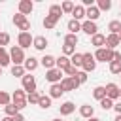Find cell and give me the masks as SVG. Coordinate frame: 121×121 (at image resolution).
I'll list each match as a JSON object with an SVG mask.
<instances>
[{"label": "cell", "mask_w": 121, "mask_h": 121, "mask_svg": "<svg viewBox=\"0 0 121 121\" xmlns=\"http://www.w3.org/2000/svg\"><path fill=\"white\" fill-rule=\"evenodd\" d=\"M11 102L15 104V108H17L19 112H21V110H25V108H26V104H28V102H26V93H25L23 89H15V91H13V95H11Z\"/></svg>", "instance_id": "6da1fadb"}, {"label": "cell", "mask_w": 121, "mask_h": 121, "mask_svg": "<svg viewBox=\"0 0 121 121\" xmlns=\"http://www.w3.org/2000/svg\"><path fill=\"white\" fill-rule=\"evenodd\" d=\"M25 51L19 47V45H13L11 49H9V60L13 62V66H23V62H25Z\"/></svg>", "instance_id": "7a4b0ae2"}, {"label": "cell", "mask_w": 121, "mask_h": 121, "mask_svg": "<svg viewBox=\"0 0 121 121\" xmlns=\"http://www.w3.org/2000/svg\"><path fill=\"white\" fill-rule=\"evenodd\" d=\"M95 60L96 62H112L113 60V51L112 49H106V47H100V49H96V53H95Z\"/></svg>", "instance_id": "3957f363"}, {"label": "cell", "mask_w": 121, "mask_h": 121, "mask_svg": "<svg viewBox=\"0 0 121 121\" xmlns=\"http://www.w3.org/2000/svg\"><path fill=\"white\" fill-rule=\"evenodd\" d=\"M13 25L19 26L21 32H28V30H30V21H26V17H25L23 13H15V15H13Z\"/></svg>", "instance_id": "277c9868"}, {"label": "cell", "mask_w": 121, "mask_h": 121, "mask_svg": "<svg viewBox=\"0 0 121 121\" xmlns=\"http://www.w3.org/2000/svg\"><path fill=\"white\" fill-rule=\"evenodd\" d=\"M81 68H83V72H93L95 68H96V60H95V55H91V53H83V62H81Z\"/></svg>", "instance_id": "5b68a950"}, {"label": "cell", "mask_w": 121, "mask_h": 121, "mask_svg": "<svg viewBox=\"0 0 121 121\" xmlns=\"http://www.w3.org/2000/svg\"><path fill=\"white\" fill-rule=\"evenodd\" d=\"M32 34L30 32H19V36H17V43H19V47L25 51L26 47H30L32 45Z\"/></svg>", "instance_id": "8992f818"}, {"label": "cell", "mask_w": 121, "mask_h": 121, "mask_svg": "<svg viewBox=\"0 0 121 121\" xmlns=\"http://www.w3.org/2000/svg\"><path fill=\"white\" fill-rule=\"evenodd\" d=\"M21 79H23V91L25 93H34L36 91V79H34V76L25 74Z\"/></svg>", "instance_id": "52a82bcc"}, {"label": "cell", "mask_w": 121, "mask_h": 121, "mask_svg": "<svg viewBox=\"0 0 121 121\" xmlns=\"http://www.w3.org/2000/svg\"><path fill=\"white\" fill-rule=\"evenodd\" d=\"M60 87H62L64 93H66V91H76V89L79 87V81L76 79V76H74V78H62V79H60Z\"/></svg>", "instance_id": "ba28073f"}, {"label": "cell", "mask_w": 121, "mask_h": 121, "mask_svg": "<svg viewBox=\"0 0 121 121\" xmlns=\"http://www.w3.org/2000/svg\"><path fill=\"white\" fill-rule=\"evenodd\" d=\"M45 79L53 85V83H60L62 79V72L59 68H51V70H45Z\"/></svg>", "instance_id": "9c48e42d"}, {"label": "cell", "mask_w": 121, "mask_h": 121, "mask_svg": "<svg viewBox=\"0 0 121 121\" xmlns=\"http://www.w3.org/2000/svg\"><path fill=\"white\" fill-rule=\"evenodd\" d=\"M104 89H106V98H110V100L119 98V85L117 83H108Z\"/></svg>", "instance_id": "30bf717a"}, {"label": "cell", "mask_w": 121, "mask_h": 121, "mask_svg": "<svg viewBox=\"0 0 121 121\" xmlns=\"http://www.w3.org/2000/svg\"><path fill=\"white\" fill-rule=\"evenodd\" d=\"M38 66H40V60H38V59H34V57H28V59H25V62H23V68H25V72H26V74L34 72Z\"/></svg>", "instance_id": "8fae6325"}, {"label": "cell", "mask_w": 121, "mask_h": 121, "mask_svg": "<svg viewBox=\"0 0 121 121\" xmlns=\"http://www.w3.org/2000/svg\"><path fill=\"white\" fill-rule=\"evenodd\" d=\"M81 30H83L85 34H89V36H95V34L98 32V26H96V23H93V21H83V23H81Z\"/></svg>", "instance_id": "7c38bea8"}, {"label": "cell", "mask_w": 121, "mask_h": 121, "mask_svg": "<svg viewBox=\"0 0 121 121\" xmlns=\"http://www.w3.org/2000/svg\"><path fill=\"white\" fill-rule=\"evenodd\" d=\"M34 9V4H32V0H21L19 2V13H23L25 17L30 13Z\"/></svg>", "instance_id": "4fadbf2b"}, {"label": "cell", "mask_w": 121, "mask_h": 121, "mask_svg": "<svg viewBox=\"0 0 121 121\" xmlns=\"http://www.w3.org/2000/svg\"><path fill=\"white\" fill-rule=\"evenodd\" d=\"M91 45H95L96 49L104 47V45H106V36H104V34H100V32H96L95 36H91Z\"/></svg>", "instance_id": "5bb4252c"}, {"label": "cell", "mask_w": 121, "mask_h": 121, "mask_svg": "<svg viewBox=\"0 0 121 121\" xmlns=\"http://www.w3.org/2000/svg\"><path fill=\"white\" fill-rule=\"evenodd\" d=\"M119 43H121V42H119V36H117V34H108V36H106V49L115 51V47H117Z\"/></svg>", "instance_id": "9a60e30c"}, {"label": "cell", "mask_w": 121, "mask_h": 121, "mask_svg": "<svg viewBox=\"0 0 121 121\" xmlns=\"http://www.w3.org/2000/svg\"><path fill=\"white\" fill-rule=\"evenodd\" d=\"M59 110H60V115H70V113L76 112V104L70 102V100H66V102H62V104L59 106Z\"/></svg>", "instance_id": "2e32d148"}, {"label": "cell", "mask_w": 121, "mask_h": 121, "mask_svg": "<svg viewBox=\"0 0 121 121\" xmlns=\"http://www.w3.org/2000/svg\"><path fill=\"white\" fill-rule=\"evenodd\" d=\"M32 47L38 49V51H43V49L47 47V38H45V36H36V38L32 40Z\"/></svg>", "instance_id": "e0dca14e"}, {"label": "cell", "mask_w": 121, "mask_h": 121, "mask_svg": "<svg viewBox=\"0 0 121 121\" xmlns=\"http://www.w3.org/2000/svg\"><path fill=\"white\" fill-rule=\"evenodd\" d=\"M64 95V91H62V87H60V83H53L51 87H49V98L53 100V98H60Z\"/></svg>", "instance_id": "ac0fdd59"}, {"label": "cell", "mask_w": 121, "mask_h": 121, "mask_svg": "<svg viewBox=\"0 0 121 121\" xmlns=\"http://www.w3.org/2000/svg\"><path fill=\"white\" fill-rule=\"evenodd\" d=\"M79 115L85 119H91V117H95V108L91 104H83V106H79Z\"/></svg>", "instance_id": "d6986e66"}, {"label": "cell", "mask_w": 121, "mask_h": 121, "mask_svg": "<svg viewBox=\"0 0 121 121\" xmlns=\"http://www.w3.org/2000/svg\"><path fill=\"white\" fill-rule=\"evenodd\" d=\"M85 17H87V21H96L98 17H100V11H98V8L96 6H91V8H87L85 9Z\"/></svg>", "instance_id": "ffe728a7"}, {"label": "cell", "mask_w": 121, "mask_h": 121, "mask_svg": "<svg viewBox=\"0 0 121 121\" xmlns=\"http://www.w3.org/2000/svg\"><path fill=\"white\" fill-rule=\"evenodd\" d=\"M40 64H42L45 70L55 68V57H53V55H43V57L40 59Z\"/></svg>", "instance_id": "44dd1931"}, {"label": "cell", "mask_w": 121, "mask_h": 121, "mask_svg": "<svg viewBox=\"0 0 121 121\" xmlns=\"http://www.w3.org/2000/svg\"><path fill=\"white\" fill-rule=\"evenodd\" d=\"M68 66H70V59H68V57L60 55L59 59H55V68H59L60 72H62V70H66Z\"/></svg>", "instance_id": "7402d4cb"}, {"label": "cell", "mask_w": 121, "mask_h": 121, "mask_svg": "<svg viewBox=\"0 0 121 121\" xmlns=\"http://www.w3.org/2000/svg\"><path fill=\"white\" fill-rule=\"evenodd\" d=\"M72 17H74V21H81V19L85 17V8H83L81 4L74 6V9H72Z\"/></svg>", "instance_id": "603a6c76"}, {"label": "cell", "mask_w": 121, "mask_h": 121, "mask_svg": "<svg viewBox=\"0 0 121 121\" xmlns=\"http://www.w3.org/2000/svg\"><path fill=\"white\" fill-rule=\"evenodd\" d=\"M11 60H9V51H6V47H0V66H8Z\"/></svg>", "instance_id": "cb8c5ba5"}, {"label": "cell", "mask_w": 121, "mask_h": 121, "mask_svg": "<svg viewBox=\"0 0 121 121\" xmlns=\"http://www.w3.org/2000/svg\"><path fill=\"white\" fill-rule=\"evenodd\" d=\"M57 23H59V19H57V17H51V15H45V19H43V26H45L47 30L55 28Z\"/></svg>", "instance_id": "d4e9b609"}, {"label": "cell", "mask_w": 121, "mask_h": 121, "mask_svg": "<svg viewBox=\"0 0 121 121\" xmlns=\"http://www.w3.org/2000/svg\"><path fill=\"white\" fill-rule=\"evenodd\" d=\"M68 30H70V34H76V36H78V32L81 30V23L70 19V21H68Z\"/></svg>", "instance_id": "484cf974"}, {"label": "cell", "mask_w": 121, "mask_h": 121, "mask_svg": "<svg viewBox=\"0 0 121 121\" xmlns=\"http://www.w3.org/2000/svg\"><path fill=\"white\" fill-rule=\"evenodd\" d=\"M81 62H83V53H74V55L70 57V64H72V66L79 68V66H81Z\"/></svg>", "instance_id": "4316f807"}, {"label": "cell", "mask_w": 121, "mask_h": 121, "mask_svg": "<svg viewBox=\"0 0 121 121\" xmlns=\"http://www.w3.org/2000/svg\"><path fill=\"white\" fill-rule=\"evenodd\" d=\"M93 96H95V98H96V100L100 102L102 98H106V89H104L102 85H98V87H95V89H93Z\"/></svg>", "instance_id": "83f0119b"}, {"label": "cell", "mask_w": 121, "mask_h": 121, "mask_svg": "<svg viewBox=\"0 0 121 121\" xmlns=\"http://www.w3.org/2000/svg\"><path fill=\"white\" fill-rule=\"evenodd\" d=\"M49 15L60 19V17H62V9H60V6H59V4H53V6L49 8Z\"/></svg>", "instance_id": "f1b7e54d"}, {"label": "cell", "mask_w": 121, "mask_h": 121, "mask_svg": "<svg viewBox=\"0 0 121 121\" xmlns=\"http://www.w3.org/2000/svg\"><path fill=\"white\" fill-rule=\"evenodd\" d=\"M108 30H110V34H119V30H121V21H110Z\"/></svg>", "instance_id": "f546056e"}, {"label": "cell", "mask_w": 121, "mask_h": 121, "mask_svg": "<svg viewBox=\"0 0 121 121\" xmlns=\"http://www.w3.org/2000/svg\"><path fill=\"white\" fill-rule=\"evenodd\" d=\"M96 8H98V11H108L112 8V0H98Z\"/></svg>", "instance_id": "4dcf8cb0"}, {"label": "cell", "mask_w": 121, "mask_h": 121, "mask_svg": "<svg viewBox=\"0 0 121 121\" xmlns=\"http://www.w3.org/2000/svg\"><path fill=\"white\" fill-rule=\"evenodd\" d=\"M40 93L38 91H34V93H26V102L28 104H38V100H40Z\"/></svg>", "instance_id": "1f68e13d"}, {"label": "cell", "mask_w": 121, "mask_h": 121, "mask_svg": "<svg viewBox=\"0 0 121 121\" xmlns=\"http://www.w3.org/2000/svg\"><path fill=\"white\" fill-rule=\"evenodd\" d=\"M4 112H6V115L8 117H13V115H17L19 113V110L15 108V104L11 102V104H8V106H4Z\"/></svg>", "instance_id": "d6a6232c"}, {"label": "cell", "mask_w": 121, "mask_h": 121, "mask_svg": "<svg viewBox=\"0 0 121 121\" xmlns=\"http://www.w3.org/2000/svg\"><path fill=\"white\" fill-rule=\"evenodd\" d=\"M11 104V95L6 91H0V106H8Z\"/></svg>", "instance_id": "836d02e7"}, {"label": "cell", "mask_w": 121, "mask_h": 121, "mask_svg": "<svg viewBox=\"0 0 121 121\" xmlns=\"http://www.w3.org/2000/svg\"><path fill=\"white\" fill-rule=\"evenodd\" d=\"M38 106H40L42 110H47V108L51 106V98H49V96H43V95H42V96H40V100H38Z\"/></svg>", "instance_id": "e575fe53"}, {"label": "cell", "mask_w": 121, "mask_h": 121, "mask_svg": "<svg viewBox=\"0 0 121 121\" xmlns=\"http://www.w3.org/2000/svg\"><path fill=\"white\" fill-rule=\"evenodd\" d=\"M74 2H70V0H66V2H62L60 4V9H62V13H72V9H74Z\"/></svg>", "instance_id": "d590c367"}, {"label": "cell", "mask_w": 121, "mask_h": 121, "mask_svg": "<svg viewBox=\"0 0 121 121\" xmlns=\"http://www.w3.org/2000/svg\"><path fill=\"white\" fill-rule=\"evenodd\" d=\"M64 43H66V45H74V47H76V43H78V36L68 32V34L64 36Z\"/></svg>", "instance_id": "8d00e7d4"}, {"label": "cell", "mask_w": 121, "mask_h": 121, "mask_svg": "<svg viewBox=\"0 0 121 121\" xmlns=\"http://www.w3.org/2000/svg\"><path fill=\"white\" fill-rule=\"evenodd\" d=\"M26 72H25V68L23 66H11V76H15V78H23Z\"/></svg>", "instance_id": "74e56055"}, {"label": "cell", "mask_w": 121, "mask_h": 121, "mask_svg": "<svg viewBox=\"0 0 121 121\" xmlns=\"http://www.w3.org/2000/svg\"><path fill=\"white\" fill-rule=\"evenodd\" d=\"M110 72L112 74H121V62L119 60H112L110 62Z\"/></svg>", "instance_id": "f35d334b"}, {"label": "cell", "mask_w": 121, "mask_h": 121, "mask_svg": "<svg viewBox=\"0 0 121 121\" xmlns=\"http://www.w3.org/2000/svg\"><path fill=\"white\" fill-rule=\"evenodd\" d=\"M74 53H76V47H74V45H66V43L62 45V55H64V57H72Z\"/></svg>", "instance_id": "ab89813d"}, {"label": "cell", "mask_w": 121, "mask_h": 121, "mask_svg": "<svg viewBox=\"0 0 121 121\" xmlns=\"http://www.w3.org/2000/svg\"><path fill=\"white\" fill-rule=\"evenodd\" d=\"M100 106H102L104 112H106V110H112V108H113V100H110V98H102V100H100Z\"/></svg>", "instance_id": "60d3db41"}, {"label": "cell", "mask_w": 121, "mask_h": 121, "mask_svg": "<svg viewBox=\"0 0 121 121\" xmlns=\"http://www.w3.org/2000/svg\"><path fill=\"white\" fill-rule=\"evenodd\" d=\"M87 78H89V76H87V72H83V70H78V74H76V79L79 81V85H81V83H85V81H87Z\"/></svg>", "instance_id": "b9f144b4"}, {"label": "cell", "mask_w": 121, "mask_h": 121, "mask_svg": "<svg viewBox=\"0 0 121 121\" xmlns=\"http://www.w3.org/2000/svg\"><path fill=\"white\" fill-rule=\"evenodd\" d=\"M8 43H9V34L8 32H0V47H4Z\"/></svg>", "instance_id": "7bdbcfd3"}, {"label": "cell", "mask_w": 121, "mask_h": 121, "mask_svg": "<svg viewBox=\"0 0 121 121\" xmlns=\"http://www.w3.org/2000/svg\"><path fill=\"white\" fill-rule=\"evenodd\" d=\"M64 74H66V78H74V76H76V74H78V68H76V66H72V64H70V66H68V68H66V70H64Z\"/></svg>", "instance_id": "ee69618b"}, {"label": "cell", "mask_w": 121, "mask_h": 121, "mask_svg": "<svg viewBox=\"0 0 121 121\" xmlns=\"http://www.w3.org/2000/svg\"><path fill=\"white\" fill-rule=\"evenodd\" d=\"M113 110H115V113H117V115H121V102L113 104Z\"/></svg>", "instance_id": "f6af8a7d"}, {"label": "cell", "mask_w": 121, "mask_h": 121, "mask_svg": "<svg viewBox=\"0 0 121 121\" xmlns=\"http://www.w3.org/2000/svg\"><path fill=\"white\" fill-rule=\"evenodd\" d=\"M13 121H25V115L23 113H17V115H13Z\"/></svg>", "instance_id": "bcb514c9"}, {"label": "cell", "mask_w": 121, "mask_h": 121, "mask_svg": "<svg viewBox=\"0 0 121 121\" xmlns=\"http://www.w3.org/2000/svg\"><path fill=\"white\" fill-rule=\"evenodd\" d=\"M113 60H119L121 62V53L119 51H113Z\"/></svg>", "instance_id": "7dc6e473"}, {"label": "cell", "mask_w": 121, "mask_h": 121, "mask_svg": "<svg viewBox=\"0 0 121 121\" xmlns=\"http://www.w3.org/2000/svg\"><path fill=\"white\" fill-rule=\"evenodd\" d=\"M2 121H13V117H8V115H6V117H4Z\"/></svg>", "instance_id": "c3c4849f"}, {"label": "cell", "mask_w": 121, "mask_h": 121, "mask_svg": "<svg viewBox=\"0 0 121 121\" xmlns=\"http://www.w3.org/2000/svg\"><path fill=\"white\" fill-rule=\"evenodd\" d=\"M87 121H100L98 117H91V119H87Z\"/></svg>", "instance_id": "681fc988"}, {"label": "cell", "mask_w": 121, "mask_h": 121, "mask_svg": "<svg viewBox=\"0 0 121 121\" xmlns=\"http://www.w3.org/2000/svg\"><path fill=\"white\" fill-rule=\"evenodd\" d=\"M113 121H121V115H115V119Z\"/></svg>", "instance_id": "f907efd6"}, {"label": "cell", "mask_w": 121, "mask_h": 121, "mask_svg": "<svg viewBox=\"0 0 121 121\" xmlns=\"http://www.w3.org/2000/svg\"><path fill=\"white\" fill-rule=\"evenodd\" d=\"M117 36H119V42H121V30H119V34H117Z\"/></svg>", "instance_id": "816d5d0a"}, {"label": "cell", "mask_w": 121, "mask_h": 121, "mask_svg": "<svg viewBox=\"0 0 121 121\" xmlns=\"http://www.w3.org/2000/svg\"><path fill=\"white\" fill-rule=\"evenodd\" d=\"M51 121H60V119H59V117H57V119H51Z\"/></svg>", "instance_id": "f5cc1de1"}, {"label": "cell", "mask_w": 121, "mask_h": 121, "mask_svg": "<svg viewBox=\"0 0 121 121\" xmlns=\"http://www.w3.org/2000/svg\"><path fill=\"white\" fill-rule=\"evenodd\" d=\"M119 98H121V87H119Z\"/></svg>", "instance_id": "db71d44e"}, {"label": "cell", "mask_w": 121, "mask_h": 121, "mask_svg": "<svg viewBox=\"0 0 121 121\" xmlns=\"http://www.w3.org/2000/svg\"><path fill=\"white\" fill-rule=\"evenodd\" d=\"M0 76H2V66H0Z\"/></svg>", "instance_id": "11a10c76"}, {"label": "cell", "mask_w": 121, "mask_h": 121, "mask_svg": "<svg viewBox=\"0 0 121 121\" xmlns=\"http://www.w3.org/2000/svg\"><path fill=\"white\" fill-rule=\"evenodd\" d=\"M119 78H121V74H119Z\"/></svg>", "instance_id": "9f6ffc18"}]
</instances>
